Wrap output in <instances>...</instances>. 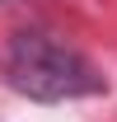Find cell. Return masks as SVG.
I'll return each instance as SVG.
<instances>
[{"label":"cell","instance_id":"1","mask_svg":"<svg viewBox=\"0 0 117 122\" xmlns=\"http://www.w3.org/2000/svg\"><path fill=\"white\" fill-rule=\"evenodd\" d=\"M10 85L38 103H61V99L94 94L103 80L66 42L47 38V33H19L10 42Z\"/></svg>","mask_w":117,"mask_h":122}]
</instances>
